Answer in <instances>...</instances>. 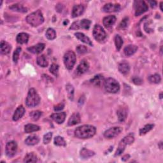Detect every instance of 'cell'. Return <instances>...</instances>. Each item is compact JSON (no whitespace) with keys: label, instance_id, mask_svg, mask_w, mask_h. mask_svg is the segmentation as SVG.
<instances>
[{"label":"cell","instance_id":"1","mask_svg":"<svg viewBox=\"0 0 163 163\" xmlns=\"http://www.w3.org/2000/svg\"><path fill=\"white\" fill-rule=\"evenodd\" d=\"M96 132V129L91 125H84L79 126L75 130V136L80 139H87L94 136Z\"/></svg>","mask_w":163,"mask_h":163},{"label":"cell","instance_id":"2","mask_svg":"<svg viewBox=\"0 0 163 163\" xmlns=\"http://www.w3.org/2000/svg\"><path fill=\"white\" fill-rule=\"evenodd\" d=\"M26 20L28 24L33 27H37L44 22L42 12L39 10L28 15Z\"/></svg>","mask_w":163,"mask_h":163},{"label":"cell","instance_id":"3","mask_svg":"<svg viewBox=\"0 0 163 163\" xmlns=\"http://www.w3.org/2000/svg\"><path fill=\"white\" fill-rule=\"evenodd\" d=\"M40 101V97L33 88H31L29 90L28 96L26 97V104L28 107H35L39 104Z\"/></svg>","mask_w":163,"mask_h":163},{"label":"cell","instance_id":"4","mask_svg":"<svg viewBox=\"0 0 163 163\" xmlns=\"http://www.w3.org/2000/svg\"><path fill=\"white\" fill-rule=\"evenodd\" d=\"M103 84L105 91L109 93H117L120 90L119 82L113 78H108L104 80Z\"/></svg>","mask_w":163,"mask_h":163},{"label":"cell","instance_id":"5","mask_svg":"<svg viewBox=\"0 0 163 163\" xmlns=\"http://www.w3.org/2000/svg\"><path fill=\"white\" fill-rule=\"evenodd\" d=\"M63 61L66 68L69 70H71L76 62L75 54L71 51H67L64 55Z\"/></svg>","mask_w":163,"mask_h":163},{"label":"cell","instance_id":"6","mask_svg":"<svg viewBox=\"0 0 163 163\" xmlns=\"http://www.w3.org/2000/svg\"><path fill=\"white\" fill-rule=\"evenodd\" d=\"M134 7L135 9V15L140 16L148 10L149 7L145 1L138 0L134 2Z\"/></svg>","mask_w":163,"mask_h":163},{"label":"cell","instance_id":"7","mask_svg":"<svg viewBox=\"0 0 163 163\" xmlns=\"http://www.w3.org/2000/svg\"><path fill=\"white\" fill-rule=\"evenodd\" d=\"M91 22L88 19H82L81 21H78L73 22L71 27L70 28V29L73 30H77L78 29H88L90 28Z\"/></svg>","mask_w":163,"mask_h":163},{"label":"cell","instance_id":"8","mask_svg":"<svg viewBox=\"0 0 163 163\" xmlns=\"http://www.w3.org/2000/svg\"><path fill=\"white\" fill-rule=\"evenodd\" d=\"M17 144L15 141H10L8 142L6 145L5 152L9 157H12L17 153Z\"/></svg>","mask_w":163,"mask_h":163},{"label":"cell","instance_id":"9","mask_svg":"<svg viewBox=\"0 0 163 163\" xmlns=\"http://www.w3.org/2000/svg\"><path fill=\"white\" fill-rule=\"evenodd\" d=\"M93 36L97 41H103L106 38V32L104 29L100 26L97 24L93 29Z\"/></svg>","mask_w":163,"mask_h":163},{"label":"cell","instance_id":"10","mask_svg":"<svg viewBox=\"0 0 163 163\" xmlns=\"http://www.w3.org/2000/svg\"><path fill=\"white\" fill-rule=\"evenodd\" d=\"M122 131L120 127H113L107 130L104 133V136L107 138H113L118 136Z\"/></svg>","mask_w":163,"mask_h":163},{"label":"cell","instance_id":"11","mask_svg":"<svg viewBox=\"0 0 163 163\" xmlns=\"http://www.w3.org/2000/svg\"><path fill=\"white\" fill-rule=\"evenodd\" d=\"M120 10V5L119 4H113V3H107L106 4L103 8V10L104 12L111 13L119 12Z\"/></svg>","mask_w":163,"mask_h":163},{"label":"cell","instance_id":"12","mask_svg":"<svg viewBox=\"0 0 163 163\" xmlns=\"http://www.w3.org/2000/svg\"><path fill=\"white\" fill-rule=\"evenodd\" d=\"M89 68V64L85 60H83L80 62L77 68L76 69V73L78 75H83L84 73L87 72Z\"/></svg>","mask_w":163,"mask_h":163},{"label":"cell","instance_id":"13","mask_svg":"<svg viewBox=\"0 0 163 163\" xmlns=\"http://www.w3.org/2000/svg\"><path fill=\"white\" fill-rule=\"evenodd\" d=\"M66 114L65 112H59V113H53L51 116V119H52L57 123L61 124H63L66 119Z\"/></svg>","mask_w":163,"mask_h":163},{"label":"cell","instance_id":"14","mask_svg":"<svg viewBox=\"0 0 163 163\" xmlns=\"http://www.w3.org/2000/svg\"><path fill=\"white\" fill-rule=\"evenodd\" d=\"M44 48H45V44L41 43L28 48V51L32 54H38L42 52L44 50Z\"/></svg>","mask_w":163,"mask_h":163},{"label":"cell","instance_id":"15","mask_svg":"<svg viewBox=\"0 0 163 163\" xmlns=\"http://www.w3.org/2000/svg\"><path fill=\"white\" fill-rule=\"evenodd\" d=\"M25 113V108L23 107V106H19V107L16 109V110L14 112V114L13 116V120L14 121H17L20 119H21Z\"/></svg>","mask_w":163,"mask_h":163},{"label":"cell","instance_id":"16","mask_svg":"<svg viewBox=\"0 0 163 163\" xmlns=\"http://www.w3.org/2000/svg\"><path fill=\"white\" fill-rule=\"evenodd\" d=\"M116 22V17L114 15H109L105 17L103 20V25L106 28H110Z\"/></svg>","mask_w":163,"mask_h":163},{"label":"cell","instance_id":"17","mask_svg":"<svg viewBox=\"0 0 163 163\" xmlns=\"http://www.w3.org/2000/svg\"><path fill=\"white\" fill-rule=\"evenodd\" d=\"M84 12V7L82 5H75L73 8L72 10V17H77L81 15Z\"/></svg>","mask_w":163,"mask_h":163},{"label":"cell","instance_id":"18","mask_svg":"<svg viewBox=\"0 0 163 163\" xmlns=\"http://www.w3.org/2000/svg\"><path fill=\"white\" fill-rule=\"evenodd\" d=\"M117 115L118 116V119L119 122H123L127 118V110L126 108L121 107L120 108L117 112Z\"/></svg>","mask_w":163,"mask_h":163},{"label":"cell","instance_id":"19","mask_svg":"<svg viewBox=\"0 0 163 163\" xmlns=\"http://www.w3.org/2000/svg\"><path fill=\"white\" fill-rule=\"evenodd\" d=\"M75 35L81 42H82L90 46H93V44L90 38L85 35L84 33H82V32H76V33H75Z\"/></svg>","mask_w":163,"mask_h":163},{"label":"cell","instance_id":"20","mask_svg":"<svg viewBox=\"0 0 163 163\" xmlns=\"http://www.w3.org/2000/svg\"><path fill=\"white\" fill-rule=\"evenodd\" d=\"M104 78L102 75H97L91 80V83L96 87H100L104 83Z\"/></svg>","mask_w":163,"mask_h":163},{"label":"cell","instance_id":"21","mask_svg":"<svg viewBox=\"0 0 163 163\" xmlns=\"http://www.w3.org/2000/svg\"><path fill=\"white\" fill-rule=\"evenodd\" d=\"M80 122V116L78 113H75L69 119L68 125L70 126H74Z\"/></svg>","mask_w":163,"mask_h":163},{"label":"cell","instance_id":"22","mask_svg":"<svg viewBox=\"0 0 163 163\" xmlns=\"http://www.w3.org/2000/svg\"><path fill=\"white\" fill-rule=\"evenodd\" d=\"M119 71L120 73L124 75H127L130 70L129 64L126 62H122L119 64Z\"/></svg>","mask_w":163,"mask_h":163},{"label":"cell","instance_id":"23","mask_svg":"<svg viewBox=\"0 0 163 163\" xmlns=\"http://www.w3.org/2000/svg\"><path fill=\"white\" fill-rule=\"evenodd\" d=\"M138 50V47L135 45H129L126 46L124 49V52L126 55L127 56H131L133 55Z\"/></svg>","mask_w":163,"mask_h":163},{"label":"cell","instance_id":"24","mask_svg":"<svg viewBox=\"0 0 163 163\" xmlns=\"http://www.w3.org/2000/svg\"><path fill=\"white\" fill-rule=\"evenodd\" d=\"M29 35L26 32H21L17 35L16 40H17V42L20 44H27L29 40Z\"/></svg>","mask_w":163,"mask_h":163},{"label":"cell","instance_id":"25","mask_svg":"<svg viewBox=\"0 0 163 163\" xmlns=\"http://www.w3.org/2000/svg\"><path fill=\"white\" fill-rule=\"evenodd\" d=\"M0 48H1V53L4 55H6L9 54L11 50V45L7 43L5 41H2L1 45H0Z\"/></svg>","mask_w":163,"mask_h":163},{"label":"cell","instance_id":"26","mask_svg":"<svg viewBox=\"0 0 163 163\" xmlns=\"http://www.w3.org/2000/svg\"><path fill=\"white\" fill-rule=\"evenodd\" d=\"M39 141L40 139L37 135H31L26 138L25 143L28 145H35L38 144Z\"/></svg>","mask_w":163,"mask_h":163},{"label":"cell","instance_id":"27","mask_svg":"<svg viewBox=\"0 0 163 163\" xmlns=\"http://www.w3.org/2000/svg\"><path fill=\"white\" fill-rule=\"evenodd\" d=\"M94 152L85 148H83L80 151V156L84 159H88L89 157H91L94 156Z\"/></svg>","mask_w":163,"mask_h":163},{"label":"cell","instance_id":"28","mask_svg":"<svg viewBox=\"0 0 163 163\" xmlns=\"http://www.w3.org/2000/svg\"><path fill=\"white\" fill-rule=\"evenodd\" d=\"M40 129V127L35 124H28L25 126V127H24V131H25V133H31L32 132H35L38 131Z\"/></svg>","mask_w":163,"mask_h":163},{"label":"cell","instance_id":"29","mask_svg":"<svg viewBox=\"0 0 163 163\" xmlns=\"http://www.w3.org/2000/svg\"><path fill=\"white\" fill-rule=\"evenodd\" d=\"M10 9L13 10V11H16L19 12H22L25 13L27 12V9L24 7L23 5H20V4H15L12 5L11 6L9 7Z\"/></svg>","mask_w":163,"mask_h":163},{"label":"cell","instance_id":"30","mask_svg":"<svg viewBox=\"0 0 163 163\" xmlns=\"http://www.w3.org/2000/svg\"><path fill=\"white\" fill-rule=\"evenodd\" d=\"M37 161V157L33 152L28 153L24 157V162H36Z\"/></svg>","mask_w":163,"mask_h":163},{"label":"cell","instance_id":"31","mask_svg":"<svg viewBox=\"0 0 163 163\" xmlns=\"http://www.w3.org/2000/svg\"><path fill=\"white\" fill-rule=\"evenodd\" d=\"M37 64L41 67H47L48 66V61L44 55H41L37 58Z\"/></svg>","mask_w":163,"mask_h":163},{"label":"cell","instance_id":"32","mask_svg":"<svg viewBox=\"0 0 163 163\" xmlns=\"http://www.w3.org/2000/svg\"><path fill=\"white\" fill-rule=\"evenodd\" d=\"M126 143L123 141V140H121L119 144V146H118V148L116 152V154H115V156H120V155H121L122 153L124 152V150H125V148L126 146Z\"/></svg>","mask_w":163,"mask_h":163},{"label":"cell","instance_id":"33","mask_svg":"<svg viewBox=\"0 0 163 163\" xmlns=\"http://www.w3.org/2000/svg\"><path fill=\"white\" fill-rule=\"evenodd\" d=\"M45 36L48 40H53L56 38V32L52 28H48L45 33Z\"/></svg>","mask_w":163,"mask_h":163},{"label":"cell","instance_id":"34","mask_svg":"<svg viewBox=\"0 0 163 163\" xmlns=\"http://www.w3.org/2000/svg\"><path fill=\"white\" fill-rule=\"evenodd\" d=\"M54 144L57 146H66V143L64 140V138L59 136L55 137Z\"/></svg>","mask_w":163,"mask_h":163},{"label":"cell","instance_id":"35","mask_svg":"<svg viewBox=\"0 0 163 163\" xmlns=\"http://www.w3.org/2000/svg\"><path fill=\"white\" fill-rule=\"evenodd\" d=\"M122 140L126 143V145H131L135 141V135L133 133H129L126 135Z\"/></svg>","mask_w":163,"mask_h":163},{"label":"cell","instance_id":"36","mask_svg":"<svg viewBox=\"0 0 163 163\" xmlns=\"http://www.w3.org/2000/svg\"><path fill=\"white\" fill-rule=\"evenodd\" d=\"M154 124H146V125H145L143 128H142L140 130V135L141 136H142V135L146 134L148 132L151 131V130L154 128Z\"/></svg>","mask_w":163,"mask_h":163},{"label":"cell","instance_id":"37","mask_svg":"<svg viewBox=\"0 0 163 163\" xmlns=\"http://www.w3.org/2000/svg\"><path fill=\"white\" fill-rule=\"evenodd\" d=\"M115 44H116V48L117 50L118 51H119L120 50V48L122 46V45H123V40H122V38L119 36V35H116V37H115Z\"/></svg>","mask_w":163,"mask_h":163},{"label":"cell","instance_id":"38","mask_svg":"<svg viewBox=\"0 0 163 163\" xmlns=\"http://www.w3.org/2000/svg\"><path fill=\"white\" fill-rule=\"evenodd\" d=\"M149 80L151 83L159 84L161 81V77L159 74H154L153 75H150L149 77Z\"/></svg>","mask_w":163,"mask_h":163},{"label":"cell","instance_id":"39","mask_svg":"<svg viewBox=\"0 0 163 163\" xmlns=\"http://www.w3.org/2000/svg\"><path fill=\"white\" fill-rule=\"evenodd\" d=\"M42 112H40V111H38V110L31 112L29 114L31 118L35 121L38 120L40 119V117L42 116Z\"/></svg>","mask_w":163,"mask_h":163},{"label":"cell","instance_id":"40","mask_svg":"<svg viewBox=\"0 0 163 163\" xmlns=\"http://www.w3.org/2000/svg\"><path fill=\"white\" fill-rule=\"evenodd\" d=\"M49 70L52 74L55 75V77H58L59 75V66L58 64H52L50 67Z\"/></svg>","mask_w":163,"mask_h":163},{"label":"cell","instance_id":"41","mask_svg":"<svg viewBox=\"0 0 163 163\" xmlns=\"http://www.w3.org/2000/svg\"><path fill=\"white\" fill-rule=\"evenodd\" d=\"M66 91H67L68 94L69 98L71 100H73V94H74V88H73V87L71 85L68 84L66 86Z\"/></svg>","mask_w":163,"mask_h":163},{"label":"cell","instance_id":"42","mask_svg":"<svg viewBox=\"0 0 163 163\" xmlns=\"http://www.w3.org/2000/svg\"><path fill=\"white\" fill-rule=\"evenodd\" d=\"M22 49L21 48L19 47L17 48V49H16L14 52H13V61L15 63H17V61H18V59L19 58V55H20V53L21 52Z\"/></svg>","mask_w":163,"mask_h":163},{"label":"cell","instance_id":"43","mask_svg":"<svg viewBox=\"0 0 163 163\" xmlns=\"http://www.w3.org/2000/svg\"><path fill=\"white\" fill-rule=\"evenodd\" d=\"M128 24H129V18L126 17L123 20H122L121 21V22L120 23L119 26V28L121 29H126L127 28Z\"/></svg>","mask_w":163,"mask_h":163},{"label":"cell","instance_id":"44","mask_svg":"<svg viewBox=\"0 0 163 163\" xmlns=\"http://www.w3.org/2000/svg\"><path fill=\"white\" fill-rule=\"evenodd\" d=\"M76 50L77 52L80 54H83L85 53H87V48L84 45H78L76 48Z\"/></svg>","mask_w":163,"mask_h":163},{"label":"cell","instance_id":"45","mask_svg":"<svg viewBox=\"0 0 163 163\" xmlns=\"http://www.w3.org/2000/svg\"><path fill=\"white\" fill-rule=\"evenodd\" d=\"M52 133H51V132H49V133H47L46 135H45L44 136V144L49 143L52 140Z\"/></svg>","mask_w":163,"mask_h":163},{"label":"cell","instance_id":"46","mask_svg":"<svg viewBox=\"0 0 163 163\" xmlns=\"http://www.w3.org/2000/svg\"><path fill=\"white\" fill-rule=\"evenodd\" d=\"M132 81H133V82L136 85H141L143 83V80L140 78L137 77H133L132 78Z\"/></svg>","mask_w":163,"mask_h":163},{"label":"cell","instance_id":"47","mask_svg":"<svg viewBox=\"0 0 163 163\" xmlns=\"http://www.w3.org/2000/svg\"><path fill=\"white\" fill-rule=\"evenodd\" d=\"M64 107V104L63 103H60L58 105H56L54 107L55 111H61Z\"/></svg>","mask_w":163,"mask_h":163},{"label":"cell","instance_id":"48","mask_svg":"<svg viewBox=\"0 0 163 163\" xmlns=\"http://www.w3.org/2000/svg\"><path fill=\"white\" fill-rule=\"evenodd\" d=\"M129 158H130V156L129 154H126L125 156H124L123 157H122V161H127Z\"/></svg>","mask_w":163,"mask_h":163},{"label":"cell","instance_id":"49","mask_svg":"<svg viewBox=\"0 0 163 163\" xmlns=\"http://www.w3.org/2000/svg\"><path fill=\"white\" fill-rule=\"evenodd\" d=\"M149 3L152 8H155L157 5V2L156 1H150Z\"/></svg>","mask_w":163,"mask_h":163},{"label":"cell","instance_id":"50","mask_svg":"<svg viewBox=\"0 0 163 163\" xmlns=\"http://www.w3.org/2000/svg\"><path fill=\"white\" fill-rule=\"evenodd\" d=\"M160 7H161V11H163V9H162V2L161 3V4H160Z\"/></svg>","mask_w":163,"mask_h":163},{"label":"cell","instance_id":"51","mask_svg":"<svg viewBox=\"0 0 163 163\" xmlns=\"http://www.w3.org/2000/svg\"><path fill=\"white\" fill-rule=\"evenodd\" d=\"M162 93H161V94H160V98L162 99Z\"/></svg>","mask_w":163,"mask_h":163}]
</instances>
